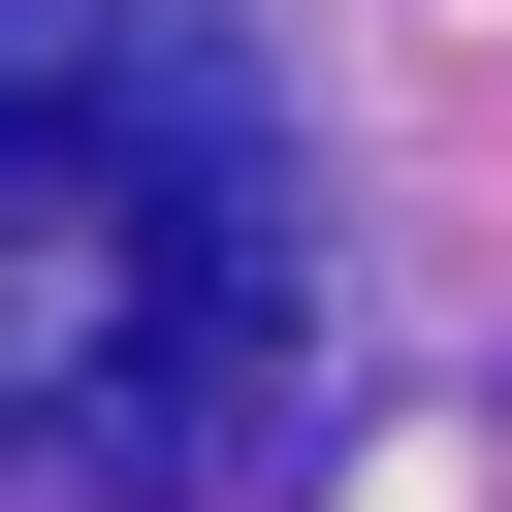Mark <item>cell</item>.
Here are the masks:
<instances>
[{
	"label": "cell",
	"instance_id": "cell-1",
	"mask_svg": "<svg viewBox=\"0 0 512 512\" xmlns=\"http://www.w3.org/2000/svg\"><path fill=\"white\" fill-rule=\"evenodd\" d=\"M288 384L320 256L224 0H0V512H256Z\"/></svg>",
	"mask_w": 512,
	"mask_h": 512
}]
</instances>
